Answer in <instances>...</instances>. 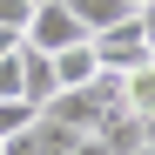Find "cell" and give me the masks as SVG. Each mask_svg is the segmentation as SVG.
<instances>
[{"instance_id":"13","label":"cell","mask_w":155,"mask_h":155,"mask_svg":"<svg viewBox=\"0 0 155 155\" xmlns=\"http://www.w3.org/2000/svg\"><path fill=\"white\" fill-rule=\"evenodd\" d=\"M135 155H155V148H148V142H142V148H135Z\"/></svg>"},{"instance_id":"6","label":"cell","mask_w":155,"mask_h":155,"mask_svg":"<svg viewBox=\"0 0 155 155\" xmlns=\"http://www.w3.org/2000/svg\"><path fill=\"white\" fill-rule=\"evenodd\" d=\"M54 61V81H61V94L68 88H88L94 74H101V61H94V41H74V47H61V54H47Z\"/></svg>"},{"instance_id":"14","label":"cell","mask_w":155,"mask_h":155,"mask_svg":"<svg viewBox=\"0 0 155 155\" xmlns=\"http://www.w3.org/2000/svg\"><path fill=\"white\" fill-rule=\"evenodd\" d=\"M135 7H148V0H135Z\"/></svg>"},{"instance_id":"3","label":"cell","mask_w":155,"mask_h":155,"mask_svg":"<svg viewBox=\"0 0 155 155\" xmlns=\"http://www.w3.org/2000/svg\"><path fill=\"white\" fill-rule=\"evenodd\" d=\"M54 94H61V81H54V61H47V54H34V47L20 41V101L47 115V101H54Z\"/></svg>"},{"instance_id":"12","label":"cell","mask_w":155,"mask_h":155,"mask_svg":"<svg viewBox=\"0 0 155 155\" xmlns=\"http://www.w3.org/2000/svg\"><path fill=\"white\" fill-rule=\"evenodd\" d=\"M148 148H155V121H148Z\"/></svg>"},{"instance_id":"7","label":"cell","mask_w":155,"mask_h":155,"mask_svg":"<svg viewBox=\"0 0 155 155\" xmlns=\"http://www.w3.org/2000/svg\"><path fill=\"white\" fill-rule=\"evenodd\" d=\"M115 81H121V108H128V115L148 128V121H155V61H142V68L115 74Z\"/></svg>"},{"instance_id":"9","label":"cell","mask_w":155,"mask_h":155,"mask_svg":"<svg viewBox=\"0 0 155 155\" xmlns=\"http://www.w3.org/2000/svg\"><path fill=\"white\" fill-rule=\"evenodd\" d=\"M27 20H34V0H0V27L7 34H27Z\"/></svg>"},{"instance_id":"8","label":"cell","mask_w":155,"mask_h":155,"mask_svg":"<svg viewBox=\"0 0 155 155\" xmlns=\"http://www.w3.org/2000/svg\"><path fill=\"white\" fill-rule=\"evenodd\" d=\"M34 121H41V108H27L20 94H7V101H0V148H7V142H20Z\"/></svg>"},{"instance_id":"10","label":"cell","mask_w":155,"mask_h":155,"mask_svg":"<svg viewBox=\"0 0 155 155\" xmlns=\"http://www.w3.org/2000/svg\"><path fill=\"white\" fill-rule=\"evenodd\" d=\"M135 27H142V47L155 54V0H148V7H135Z\"/></svg>"},{"instance_id":"4","label":"cell","mask_w":155,"mask_h":155,"mask_svg":"<svg viewBox=\"0 0 155 155\" xmlns=\"http://www.w3.org/2000/svg\"><path fill=\"white\" fill-rule=\"evenodd\" d=\"M74 142H81V135H74L68 121H47V115H41L27 135H20V142H7V155H68Z\"/></svg>"},{"instance_id":"5","label":"cell","mask_w":155,"mask_h":155,"mask_svg":"<svg viewBox=\"0 0 155 155\" xmlns=\"http://www.w3.org/2000/svg\"><path fill=\"white\" fill-rule=\"evenodd\" d=\"M68 14L81 20V34L94 41V34L121 27V20H135V0H68Z\"/></svg>"},{"instance_id":"1","label":"cell","mask_w":155,"mask_h":155,"mask_svg":"<svg viewBox=\"0 0 155 155\" xmlns=\"http://www.w3.org/2000/svg\"><path fill=\"white\" fill-rule=\"evenodd\" d=\"M34 47V54H61V47H74V41H88L81 34V20L68 14V0H34V20H27V34H20Z\"/></svg>"},{"instance_id":"11","label":"cell","mask_w":155,"mask_h":155,"mask_svg":"<svg viewBox=\"0 0 155 155\" xmlns=\"http://www.w3.org/2000/svg\"><path fill=\"white\" fill-rule=\"evenodd\" d=\"M68 155H108V142H101V135H81V142H74Z\"/></svg>"},{"instance_id":"15","label":"cell","mask_w":155,"mask_h":155,"mask_svg":"<svg viewBox=\"0 0 155 155\" xmlns=\"http://www.w3.org/2000/svg\"><path fill=\"white\" fill-rule=\"evenodd\" d=\"M0 155H7V148H0Z\"/></svg>"},{"instance_id":"2","label":"cell","mask_w":155,"mask_h":155,"mask_svg":"<svg viewBox=\"0 0 155 155\" xmlns=\"http://www.w3.org/2000/svg\"><path fill=\"white\" fill-rule=\"evenodd\" d=\"M94 61H101V74H128V68H142V61H155V54L142 47V27H135V20H121V27L94 34Z\"/></svg>"}]
</instances>
